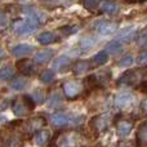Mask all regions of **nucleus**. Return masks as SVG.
<instances>
[{"instance_id": "nucleus-1", "label": "nucleus", "mask_w": 147, "mask_h": 147, "mask_svg": "<svg viewBox=\"0 0 147 147\" xmlns=\"http://www.w3.org/2000/svg\"><path fill=\"white\" fill-rule=\"evenodd\" d=\"M92 137L80 130H61L51 141V147H88Z\"/></svg>"}, {"instance_id": "nucleus-2", "label": "nucleus", "mask_w": 147, "mask_h": 147, "mask_svg": "<svg viewBox=\"0 0 147 147\" xmlns=\"http://www.w3.org/2000/svg\"><path fill=\"white\" fill-rule=\"evenodd\" d=\"M22 120L10 121L5 128L0 129V147H23L26 138L20 130Z\"/></svg>"}, {"instance_id": "nucleus-3", "label": "nucleus", "mask_w": 147, "mask_h": 147, "mask_svg": "<svg viewBox=\"0 0 147 147\" xmlns=\"http://www.w3.org/2000/svg\"><path fill=\"white\" fill-rule=\"evenodd\" d=\"M51 123L53 127L59 129L78 130L85 123V116L80 114H69V112H56L51 116Z\"/></svg>"}, {"instance_id": "nucleus-4", "label": "nucleus", "mask_w": 147, "mask_h": 147, "mask_svg": "<svg viewBox=\"0 0 147 147\" xmlns=\"http://www.w3.org/2000/svg\"><path fill=\"white\" fill-rule=\"evenodd\" d=\"M36 105L31 99L30 94H21V96L16 97L12 102H10V109L12 112L17 117L27 116L31 111H34Z\"/></svg>"}, {"instance_id": "nucleus-5", "label": "nucleus", "mask_w": 147, "mask_h": 147, "mask_svg": "<svg viewBox=\"0 0 147 147\" xmlns=\"http://www.w3.org/2000/svg\"><path fill=\"white\" fill-rule=\"evenodd\" d=\"M111 72L109 70H103L99 74H90L84 79L85 92H94L103 89L111 80Z\"/></svg>"}, {"instance_id": "nucleus-6", "label": "nucleus", "mask_w": 147, "mask_h": 147, "mask_svg": "<svg viewBox=\"0 0 147 147\" xmlns=\"http://www.w3.org/2000/svg\"><path fill=\"white\" fill-rule=\"evenodd\" d=\"M111 124H114V116L110 114H98L94 115L89 121V129L94 137H98L99 134H103L110 129Z\"/></svg>"}, {"instance_id": "nucleus-7", "label": "nucleus", "mask_w": 147, "mask_h": 147, "mask_svg": "<svg viewBox=\"0 0 147 147\" xmlns=\"http://www.w3.org/2000/svg\"><path fill=\"white\" fill-rule=\"evenodd\" d=\"M45 125H47V119L43 115H39V116H32L30 119L22 121V124L20 125V130L22 132L23 137L27 140V138L34 137L41 129H44Z\"/></svg>"}, {"instance_id": "nucleus-8", "label": "nucleus", "mask_w": 147, "mask_h": 147, "mask_svg": "<svg viewBox=\"0 0 147 147\" xmlns=\"http://www.w3.org/2000/svg\"><path fill=\"white\" fill-rule=\"evenodd\" d=\"M137 117L133 119L132 116H125L123 114H117L114 116V125L116 133L120 138H125L132 133V130L134 129V124Z\"/></svg>"}, {"instance_id": "nucleus-9", "label": "nucleus", "mask_w": 147, "mask_h": 147, "mask_svg": "<svg viewBox=\"0 0 147 147\" xmlns=\"http://www.w3.org/2000/svg\"><path fill=\"white\" fill-rule=\"evenodd\" d=\"M22 14L25 16V20H27L28 22H31L32 25H35L36 27L41 25H45L49 21V16L47 14L44 10L39 9V8L34 7V5H26L21 9Z\"/></svg>"}, {"instance_id": "nucleus-10", "label": "nucleus", "mask_w": 147, "mask_h": 147, "mask_svg": "<svg viewBox=\"0 0 147 147\" xmlns=\"http://www.w3.org/2000/svg\"><path fill=\"white\" fill-rule=\"evenodd\" d=\"M61 90L67 99L74 101V99L80 98L81 94L85 93V86H84V83H80V81L67 80V81H63V84L61 86Z\"/></svg>"}, {"instance_id": "nucleus-11", "label": "nucleus", "mask_w": 147, "mask_h": 147, "mask_svg": "<svg viewBox=\"0 0 147 147\" xmlns=\"http://www.w3.org/2000/svg\"><path fill=\"white\" fill-rule=\"evenodd\" d=\"M136 102H137L136 94L130 93V92H120L114 98V106L120 111H127V110L134 107Z\"/></svg>"}, {"instance_id": "nucleus-12", "label": "nucleus", "mask_w": 147, "mask_h": 147, "mask_svg": "<svg viewBox=\"0 0 147 147\" xmlns=\"http://www.w3.org/2000/svg\"><path fill=\"white\" fill-rule=\"evenodd\" d=\"M141 83V75H140V69L129 70L125 71L123 75H120V78L116 80V85H127V86H133L137 88L138 84Z\"/></svg>"}, {"instance_id": "nucleus-13", "label": "nucleus", "mask_w": 147, "mask_h": 147, "mask_svg": "<svg viewBox=\"0 0 147 147\" xmlns=\"http://www.w3.org/2000/svg\"><path fill=\"white\" fill-rule=\"evenodd\" d=\"M117 27H119V25L116 22L109 21V20H99L97 22H94V25H93L94 31L101 36H109L111 34L116 32Z\"/></svg>"}, {"instance_id": "nucleus-14", "label": "nucleus", "mask_w": 147, "mask_h": 147, "mask_svg": "<svg viewBox=\"0 0 147 147\" xmlns=\"http://www.w3.org/2000/svg\"><path fill=\"white\" fill-rule=\"evenodd\" d=\"M12 28L14 31L16 35L18 36H26L34 34V31L36 30V26L32 25L31 22H28L27 20H16L12 23Z\"/></svg>"}, {"instance_id": "nucleus-15", "label": "nucleus", "mask_w": 147, "mask_h": 147, "mask_svg": "<svg viewBox=\"0 0 147 147\" xmlns=\"http://www.w3.org/2000/svg\"><path fill=\"white\" fill-rule=\"evenodd\" d=\"M16 69L18 70V72L21 74L22 76H34L38 71L36 69V65L34 61H30V59H26V58H22V59H18L17 63H16Z\"/></svg>"}, {"instance_id": "nucleus-16", "label": "nucleus", "mask_w": 147, "mask_h": 147, "mask_svg": "<svg viewBox=\"0 0 147 147\" xmlns=\"http://www.w3.org/2000/svg\"><path fill=\"white\" fill-rule=\"evenodd\" d=\"M72 67V61L67 56H61L59 58L56 59V62H53V70H56L59 74L67 72Z\"/></svg>"}, {"instance_id": "nucleus-17", "label": "nucleus", "mask_w": 147, "mask_h": 147, "mask_svg": "<svg viewBox=\"0 0 147 147\" xmlns=\"http://www.w3.org/2000/svg\"><path fill=\"white\" fill-rule=\"evenodd\" d=\"M34 51H35V47L31 45V44H17L12 48V56L17 57V58H22V57L31 54Z\"/></svg>"}, {"instance_id": "nucleus-18", "label": "nucleus", "mask_w": 147, "mask_h": 147, "mask_svg": "<svg viewBox=\"0 0 147 147\" xmlns=\"http://www.w3.org/2000/svg\"><path fill=\"white\" fill-rule=\"evenodd\" d=\"M54 57V51L53 49H43V51H39L38 53L34 56L32 61L35 62V65H45L49 61H52Z\"/></svg>"}, {"instance_id": "nucleus-19", "label": "nucleus", "mask_w": 147, "mask_h": 147, "mask_svg": "<svg viewBox=\"0 0 147 147\" xmlns=\"http://www.w3.org/2000/svg\"><path fill=\"white\" fill-rule=\"evenodd\" d=\"M90 61H85V59H78V61H75L72 63V67H71V71L74 75L79 76V75H83V74L88 72L89 70H90L92 67Z\"/></svg>"}, {"instance_id": "nucleus-20", "label": "nucleus", "mask_w": 147, "mask_h": 147, "mask_svg": "<svg viewBox=\"0 0 147 147\" xmlns=\"http://www.w3.org/2000/svg\"><path fill=\"white\" fill-rule=\"evenodd\" d=\"M51 141H52V133L48 129H41L40 132H38L34 136V142L39 147L47 146L48 143H51Z\"/></svg>"}, {"instance_id": "nucleus-21", "label": "nucleus", "mask_w": 147, "mask_h": 147, "mask_svg": "<svg viewBox=\"0 0 147 147\" xmlns=\"http://www.w3.org/2000/svg\"><path fill=\"white\" fill-rule=\"evenodd\" d=\"M99 12L109 16H116L120 12V5L115 1H102L99 5Z\"/></svg>"}, {"instance_id": "nucleus-22", "label": "nucleus", "mask_w": 147, "mask_h": 147, "mask_svg": "<svg viewBox=\"0 0 147 147\" xmlns=\"http://www.w3.org/2000/svg\"><path fill=\"white\" fill-rule=\"evenodd\" d=\"M48 106L51 109H61L63 106V93H62V90L52 92L48 99Z\"/></svg>"}, {"instance_id": "nucleus-23", "label": "nucleus", "mask_w": 147, "mask_h": 147, "mask_svg": "<svg viewBox=\"0 0 147 147\" xmlns=\"http://www.w3.org/2000/svg\"><path fill=\"white\" fill-rule=\"evenodd\" d=\"M9 85H10V88H12L13 90L22 92V90H25V89L27 88L28 81H27V79H26L25 76H16V78L10 81Z\"/></svg>"}, {"instance_id": "nucleus-24", "label": "nucleus", "mask_w": 147, "mask_h": 147, "mask_svg": "<svg viewBox=\"0 0 147 147\" xmlns=\"http://www.w3.org/2000/svg\"><path fill=\"white\" fill-rule=\"evenodd\" d=\"M136 141H137L138 146H147V121H143L140 125L137 136H136Z\"/></svg>"}, {"instance_id": "nucleus-25", "label": "nucleus", "mask_w": 147, "mask_h": 147, "mask_svg": "<svg viewBox=\"0 0 147 147\" xmlns=\"http://www.w3.org/2000/svg\"><path fill=\"white\" fill-rule=\"evenodd\" d=\"M16 75V69L12 65H4L0 69V80L1 81H8V80H13Z\"/></svg>"}, {"instance_id": "nucleus-26", "label": "nucleus", "mask_w": 147, "mask_h": 147, "mask_svg": "<svg viewBox=\"0 0 147 147\" xmlns=\"http://www.w3.org/2000/svg\"><path fill=\"white\" fill-rule=\"evenodd\" d=\"M96 45H97V39L92 35L83 36V38L80 39V41H79V47H80V49H83V51H89V49L94 48Z\"/></svg>"}, {"instance_id": "nucleus-27", "label": "nucleus", "mask_w": 147, "mask_h": 147, "mask_svg": "<svg viewBox=\"0 0 147 147\" xmlns=\"http://www.w3.org/2000/svg\"><path fill=\"white\" fill-rule=\"evenodd\" d=\"M57 36L54 32H51V31H45V32H41L40 35L38 36V41L41 45H49V44L56 43Z\"/></svg>"}, {"instance_id": "nucleus-28", "label": "nucleus", "mask_w": 147, "mask_h": 147, "mask_svg": "<svg viewBox=\"0 0 147 147\" xmlns=\"http://www.w3.org/2000/svg\"><path fill=\"white\" fill-rule=\"evenodd\" d=\"M92 62H93V66L94 67L103 66L106 62H109V53H107V52H105V51L98 52V53H97L96 56L93 57Z\"/></svg>"}, {"instance_id": "nucleus-29", "label": "nucleus", "mask_w": 147, "mask_h": 147, "mask_svg": "<svg viewBox=\"0 0 147 147\" xmlns=\"http://www.w3.org/2000/svg\"><path fill=\"white\" fill-rule=\"evenodd\" d=\"M140 75H141V83L138 84V86L136 89L147 94V66H143L142 69H140Z\"/></svg>"}, {"instance_id": "nucleus-30", "label": "nucleus", "mask_w": 147, "mask_h": 147, "mask_svg": "<svg viewBox=\"0 0 147 147\" xmlns=\"http://www.w3.org/2000/svg\"><path fill=\"white\" fill-rule=\"evenodd\" d=\"M30 97L36 106H38V105H43L44 102H45V93H44L43 89H35V90L30 94Z\"/></svg>"}, {"instance_id": "nucleus-31", "label": "nucleus", "mask_w": 147, "mask_h": 147, "mask_svg": "<svg viewBox=\"0 0 147 147\" xmlns=\"http://www.w3.org/2000/svg\"><path fill=\"white\" fill-rule=\"evenodd\" d=\"M121 49H123V44L120 43L119 40H112V41H110V43H107L105 52H107L109 54L110 53H111V54H116V53H119Z\"/></svg>"}, {"instance_id": "nucleus-32", "label": "nucleus", "mask_w": 147, "mask_h": 147, "mask_svg": "<svg viewBox=\"0 0 147 147\" xmlns=\"http://www.w3.org/2000/svg\"><path fill=\"white\" fill-rule=\"evenodd\" d=\"M39 79H40V81L44 84H51V83H53L54 79H56V72H54L53 70H44V71L39 75Z\"/></svg>"}, {"instance_id": "nucleus-33", "label": "nucleus", "mask_w": 147, "mask_h": 147, "mask_svg": "<svg viewBox=\"0 0 147 147\" xmlns=\"http://www.w3.org/2000/svg\"><path fill=\"white\" fill-rule=\"evenodd\" d=\"M136 41H137V45L140 47L141 49H147V26L142 31L138 32Z\"/></svg>"}, {"instance_id": "nucleus-34", "label": "nucleus", "mask_w": 147, "mask_h": 147, "mask_svg": "<svg viewBox=\"0 0 147 147\" xmlns=\"http://www.w3.org/2000/svg\"><path fill=\"white\" fill-rule=\"evenodd\" d=\"M58 31H59V34L63 36H71V35H75V34L79 31V26H76V25L62 26V27L58 28Z\"/></svg>"}, {"instance_id": "nucleus-35", "label": "nucleus", "mask_w": 147, "mask_h": 147, "mask_svg": "<svg viewBox=\"0 0 147 147\" xmlns=\"http://www.w3.org/2000/svg\"><path fill=\"white\" fill-rule=\"evenodd\" d=\"M133 63H134V58H133L132 56H129V54H128V56H124L123 58L119 59V62H117V66H119V67H123V69H124V67L132 66Z\"/></svg>"}, {"instance_id": "nucleus-36", "label": "nucleus", "mask_w": 147, "mask_h": 147, "mask_svg": "<svg viewBox=\"0 0 147 147\" xmlns=\"http://www.w3.org/2000/svg\"><path fill=\"white\" fill-rule=\"evenodd\" d=\"M101 3L99 1H96V0H86V1L83 3V7L85 8L86 10H94L97 8H99Z\"/></svg>"}, {"instance_id": "nucleus-37", "label": "nucleus", "mask_w": 147, "mask_h": 147, "mask_svg": "<svg viewBox=\"0 0 147 147\" xmlns=\"http://www.w3.org/2000/svg\"><path fill=\"white\" fill-rule=\"evenodd\" d=\"M133 34H134V32H133L132 27L124 28L121 32H119V39H121V40H128V39H130L133 36Z\"/></svg>"}, {"instance_id": "nucleus-38", "label": "nucleus", "mask_w": 147, "mask_h": 147, "mask_svg": "<svg viewBox=\"0 0 147 147\" xmlns=\"http://www.w3.org/2000/svg\"><path fill=\"white\" fill-rule=\"evenodd\" d=\"M117 147H140L137 143V141H123L119 143Z\"/></svg>"}, {"instance_id": "nucleus-39", "label": "nucleus", "mask_w": 147, "mask_h": 147, "mask_svg": "<svg viewBox=\"0 0 147 147\" xmlns=\"http://www.w3.org/2000/svg\"><path fill=\"white\" fill-rule=\"evenodd\" d=\"M8 25V16L5 14V12L0 10V28L5 27Z\"/></svg>"}, {"instance_id": "nucleus-40", "label": "nucleus", "mask_w": 147, "mask_h": 147, "mask_svg": "<svg viewBox=\"0 0 147 147\" xmlns=\"http://www.w3.org/2000/svg\"><path fill=\"white\" fill-rule=\"evenodd\" d=\"M138 62H140L141 65H146V66H147V51L142 52V53L140 54V58H138Z\"/></svg>"}, {"instance_id": "nucleus-41", "label": "nucleus", "mask_w": 147, "mask_h": 147, "mask_svg": "<svg viewBox=\"0 0 147 147\" xmlns=\"http://www.w3.org/2000/svg\"><path fill=\"white\" fill-rule=\"evenodd\" d=\"M141 110H142V112L147 116V98H145L141 102Z\"/></svg>"}, {"instance_id": "nucleus-42", "label": "nucleus", "mask_w": 147, "mask_h": 147, "mask_svg": "<svg viewBox=\"0 0 147 147\" xmlns=\"http://www.w3.org/2000/svg\"><path fill=\"white\" fill-rule=\"evenodd\" d=\"M7 121H9V119H8V116L5 114H0V125L5 124Z\"/></svg>"}, {"instance_id": "nucleus-43", "label": "nucleus", "mask_w": 147, "mask_h": 147, "mask_svg": "<svg viewBox=\"0 0 147 147\" xmlns=\"http://www.w3.org/2000/svg\"><path fill=\"white\" fill-rule=\"evenodd\" d=\"M3 56H4V51H3V48L0 47V57H3Z\"/></svg>"}]
</instances>
